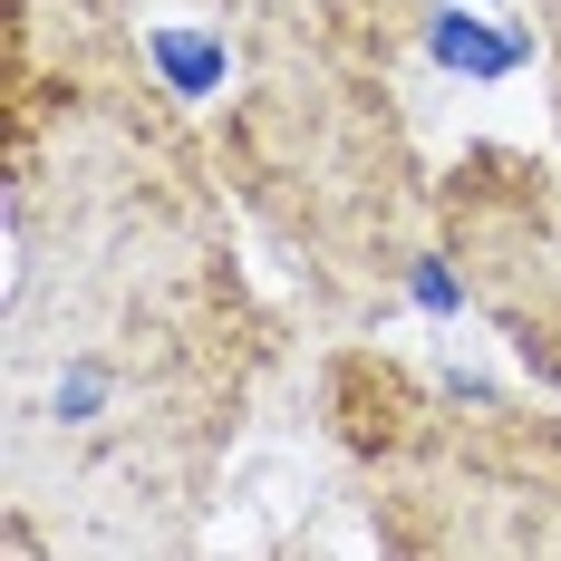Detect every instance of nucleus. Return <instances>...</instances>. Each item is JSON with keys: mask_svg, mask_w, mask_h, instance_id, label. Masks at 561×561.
I'll return each instance as SVG.
<instances>
[{"mask_svg": "<svg viewBox=\"0 0 561 561\" xmlns=\"http://www.w3.org/2000/svg\"><path fill=\"white\" fill-rule=\"evenodd\" d=\"M146 0H10L0 494L20 552H184L280 368L204 116Z\"/></svg>", "mask_w": 561, "mask_h": 561, "instance_id": "1", "label": "nucleus"}, {"mask_svg": "<svg viewBox=\"0 0 561 561\" xmlns=\"http://www.w3.org/2000/svg\"><path fill=\"white\" fill-rule=\"evenodd\" d=\"M320 416L388 552H561V416L465 368L339 339Z\"/></svg>", "mask_w": 561, "mask_h": 561, "instance_id": "2", "label": "nucleus"}, {"mask_svg": "<svg viewBox=\"0 0 561 561\" xmlns=\"http://www.w3.org/2000/svg\"><path fill=\"white\" fill-rule=\"evenodd\" d=\"M436 242L504 348L561 388V165L523 146H465L436 174Z\"/></svg>", "mask_w": 561, "mask_h": 561, "instance_id": "3", "label": "nucleus"}, {"mask_svg": "<svg viewBox=\"0 0 561 561\" xmlns=\"http://www.w3.org/2000/svg\"><path fill=\"white\" fill-rule=\"evenodd\" d=\"M426 49L446 58L455 78H513L533 39H494V20H465V10H426Z\"/></svg>", "mask_w": 561, "mask_h": 561, "instance_id": "4", "label": "nucleus"}, {"mask_svg": "<svg viewBox=\"0 0 561 561\" xmlns=\"http://www.w3.org/2000/svg\"><path fill=\"white\" fill-rule=\"evenodd\" d=\"M542 30H552V78H561V0H542Z\"/></svg>", "mask_w": 561, "mask_h": 561, "instance_id": "5", "label": "nucleus"}]
</instances>
